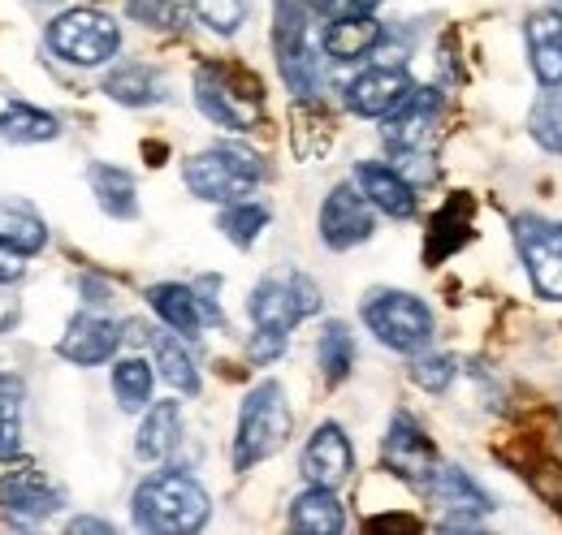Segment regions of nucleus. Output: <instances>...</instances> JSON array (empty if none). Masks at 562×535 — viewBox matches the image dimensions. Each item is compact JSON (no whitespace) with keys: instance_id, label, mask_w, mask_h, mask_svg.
Segmentation results:
<instances>
[{"instance_id":"obj_37","label":"nucleus","mask_w":562,"mask_h":535,"mask_svg":"<svg viewBox=\"0 0 562 535\" xmlns=\"http://www.w3.org/2000/svg\"><path fill=\"white\" fill-rule=\"evenodd\" d=\"M454 376H459V358L454 354H424L412 367V380L420 385L424 394H446Z\"/></svg>"},{"instance_id":"obj_17","label":"nucleus","mask_w":562,"mask_h":535,"mask_svg":"<svg viewBox=\"0 0 562 535\" xmlns=\"http://www.w3.org/2000/svg\"><path fill=\"white\" fill-rule=\"evenodd\" d=\"M61 501H66L61 488L48 483V475H40V470H31V467L9 475V479H0V510H4L13 523H40V519L57 514Z\"/></svg>"},{"instance_id":"obj_27","label":"nucleus","mask_w":562,"mask_h":535,"mask_svg":"<svg viewBox=\"0 0 562 535\" xmlns=\"http://www.w3.org/2000/svg\"><path fill=\"white\" fill-rule=\"evenodd\" d=\"M57 134H61V122L48 109H35L26 100H13L0 109V138L13 147H40V143H53Z\"/></svg>"},{"instance_id":"obj_32","label":"nucleus","mask_w":562,"mask_h":535,"mask_svg":"<svg viewBox=\"0 0 562 535\" xmlns=\"http://www.w3.org/2000/svg\"><path fill=\"white\" fill-rule=\"evenodd\" d=\"M151 363L143 358H117L113 367V394L122 401V410H143L151 401Z\"/></svg>"},{"instance_id":"obj_20","label":"nucleus","mask_w":562,"mask_h":535,"mask_svg":"<svg viewBox=\"0 0 562 535\" xmlns=\"http://www.w3.org/2000/svg\"><path fill=\"white\" fill-rule=\"evenodd\" d=\"M528 39V57H532V73L541 87H562V13L559 9H541L528 18L524 26Z\"/></svg>"},{"instance_id":"obj_5","label":"nucleus","mask_w":562,"mask_h":535,"mask_svg":"<svg viewBox=\"0 0 562 535\" xmlns=\"http://www.w3.org/2000/svg\"><path fill=\"white\" fill-rule=\"evenodd\" d=\"M321 303H325V298H321L316 281H312L307 272L290 268V272H269V276L251 289L247 316H251V325L265 329V333L290 337L294 325H303V320H312V316L321 311Z\"/></svg>"},{"instance_id":"obj_39","label":"nucleus","mask_w":562,"mask_h":535,"mask_svg":"<svg viewBox=\"0 0 562 535\" xmlns=\"http://www.w3.org/2000/svg\"><path fill=\"white\" fill-rule=\"evenodd\" d=\"M22 272H26V255L0 242V285H13V281H22Z\"/></svg>"},{"instance_id":"obj_28","label":"nucleus","mask_w":562,"mask_h":535,"mask_svg":"<svg viewBox=\"0 0 562 535\" xmlns=\"http://www.w3.org/2000/svg\"><path fill=\"white\" fill-rule=\"evenodd\" d=\"M0 242L22 255H40L48 247V225L26 200H0Z\"/></svg>"},{"instance_id":"obj_9","label":"nucleus","mask_w":562,"mask_h":535,"mask_svg":"<svg viewBox=\"0 0 562 535\" xmlns=\"http://www.w3.org/2000/svg\"><path fill=\"white\" fill-rule=\"evenodd\" d=\"M515 247L532 276V289L562 303V225L546 216H515Z\"/></svg>"},{"instance_id":"obj_42","label":"nucleus","mask_w":562,"mask_h":535,"mask_svg":"<svg viewBox=\"0 0 562 535\" xmlns=\"http://www.w3.org/2000/svg\"><path fill=\"white\" fill-rule=\"evenodd\" d=\"M342 4H347L351 13H372V9L381 4V0H342Z\"/></svg>"},{"instance_id":"obj_12","label":"nucleus","mask_w":562,"mask_h":535,"mask_svg":"<svg viewBox=\"0 0 562 535\" xmlns=\"http://www.w3.org/2000/svg\"><path fill=\"white\" fill-rule=\"evenodd\" d=\"M381 463H385L390 475H398V479H407V483H416V488H424V483L432 479V470L441 467L432 441L424 436V428L412 414H403V410L394 414V423H390V432H385Z\"/></svg>"},{"instance_id":"obj_40","label":"nucleus","mask_w":562,"mask_h":535,"mask_svg":"<svg viewBox=\"0 0 562 535\" xmlns=\"http://www.w3.org/2000/svg\"><path fill=\"white\" fill-rule=\"evenodd\" d=\"M70 532H100V535H109L113 532V523H104V519H91V514H78L70 523Z\"/></svg>"},{"instance_id":"obj_41","label":"nucleus","mask_w":562,"mask_h":535,"mask_svg":"<svg viewBox=\"0 0 562 535\" xmlns=\"http://www.w3.org/2000/svg\"><path fill=\"white\" fill-rule=\"evenodd\" d=\"M368 527H407V532H416V519H368Z\"/></svg>"},{"instance_id":"obj_3","label":"nucleus","mask_w":562,"mask_h":535,"mask_svg":"<svg viewBox=\"0 0 562 535\" xmlns=\"http://www.w3.org/2000/svg\"><path fill=\"white\" fill-rule=\"evenodd\" d=\"M294 414L278 380H260L238 410V428H234V470L260 467L265 458H273L281 445L290 441Z\"/></svg>"},{"instance_id":"obj_8","label":"nucleus","mask_w":562,"mask_h":535,"mask_svg":"<svg viewBox=\"0 0 562 535\" xmlns=\"http://www.w3.org/2000/svg\"><path fill=\"white\" fill-rule=\"evenodd\" d=\"M312 9L316 4H307V0H273V53H278L281 82L299 100H312L316 87H321V66L307 48Z\"/></svg>"},{"instance_id":"obj_13","label":"nucleus","mask_w":562,"mask_h":535,"mask_svg":"<svg viewBox=\"0 0 562 535\" xmlns=\"http://www.w3.org/2000/svg\"><path fill=\"white\" fill-rule=\"evenodd\" d=\"M437 117H441V91L437 87H412L407 91V100L390 113V117H381L385 126V147L398 156V151H420L424 143H428V134L437 126Z\"/></svg>"},{"instance_id":"obj_21","label":"nucleus","mask_w":562,"mask_h":535,"mask_svg":"<svg viewBox=\"0 0 562 535\" xmlns=\"http://www.w3.org/2000/svg\"><path fill=\"white\" fill-rule=\"evenodd\" d=\"M381 39H385V31H381V22L372 13H342V18H329V26L321 35V48L334 61H359Z\"/></svg>"},{"instance_id":"obj_19","label":"nucleus","mask_w":562,"mask_h":535,"mask_svg":"<svg viewBox=\"0 0 562 535\" xmlns=\"http://www.w3.org/2000/svg\"><path fill=\"white\" fill-rule=\"evenodd\" d=\"M147 303H151V311L160 316V325H169L173 333L200 337L204 329H212L209 316H204V303H200V294H195V285L160 281V285L147 289Z\"/></svg>"},{"instance_id":"obj_29","label":"nucleus","mask_w":562,"mask_h":535,"mask_svg":"<svg viewBox=\"0 0 562 535\" xmlns=\"http://www.w3.org/2000/svg\"><path fill=\"white\" fill-rule=\"evenodd\" d=\"M316 358H321V372L329 385H342L355 367V337L342 320H329L321 329V341H316Z\"/></svg>"},{"instance_id":"obj_30","label":"nucleus","mask_w":562,"mask_h":535,"mask_svg":"<svg viewBox=\"0 0 562 535\" xmlns=\"http://www.w3.org/2000/svg\"><path fill=\"white\" fill-rule=\"evenodd\" d=\"M216 229H221L238 251H247V247H256V238L269 229V207L251 200L225 203V212L216 216Z\"/></svg>"},{"instance_id":"obj_33","label":"nucleus","mask_w":562,"mask_h":535,"mask_svg":"<svg viewBox=\"0 0 562 535\" xmlns=\"http://www.w3.org/2000/svg\"><path fill=\"white\" fill-rule=\"evenodd\" d=\"M528 130L546 151L562 156V87H546V95L528 113Z\"/></svg>"},{"instance_id":"obj_7","label":"nucleus","mask_w":562,"mask_h":535,"mask_svg":"<svg viewBox=\"0 0 562 535\" xmlns=\"http://www.w3.org/2000/svg\"><path fill=\"white\" fill-rule=\"evenodd\" d=\"M48 48L78 69H95L122 53V26L104 9H66L48 26Z\"/></svg>"},{"instance_id":"obj_18","label":"nucleus","mask_w":562,"mask_h":535,"mask_svg":"<svg viewBox=\"0 0 562 535\" xmlns=\"http://www.w3.org/2000/svg\"><path fill=\"white\" fill-rule=\"evenodd\" d=\"M355 186L363 191V200L372 203L376 212H385L394 220L416 216V186L390 164H372V160L355 164Z\"/></svg>"},{"instance_id":"obj_10","label":"nucleus","mask_w":562,"mask_h":535,"mask_svg":"<svg viewBox=\"0 0 562 535\" xmlns=\"http://www.w3.org/2000/svg\"><path fill=\"white\" fill-rule=\"evenodd\" d=\"M376 207L363 200L355 182H338L321 203V242L329 251H351L376 234Z\"/></svg>"},{"instance_id":"obj_34","label":"nucleus","mask_w":562,"mask_h":535,"mask_svg":"<svg viewBox=\"0 0 562 535\" xmlns=\"http://www.w3.org/2000/svg\"><path fill=\"white\" fill-rule=\"evenodd\" d=\"M22 445V385L0 372V458H13Z\"/></svg>"},{"instance_id":"obj_15","label":"nucleus","mask_w":562,"mask_h":535,"mask_svg":"<svg viewBox=\"0 0 562 535\" xmlns=\"http://www.w3.org/2000/svg\"><path fill=\"white\" fill-rule=\"evenodd\" d=\"M117 345H122V329L109 316L82 311L66 325V333L57 341V354L74 367H100V363H109L117 354Z\"/></svg>"},{"instance_id":"obj_23","label":"nucleus","mask_w":562,"mask_h":535,"mask_svg":"<svg viewBox=\"0 0 562 535\" xmlns=\"http://www.w3.org/2000/svg\"><path fill=\"white\" fill-rule=\"evenodd\" d=\"M468 238H472V200H468V195H450V203H446V207L432 216V225H428L424 260H428V264H441V260H450Z\"/></svg>"},{"instance_id":"obj_25","label":"nucleus","mask_w":562,"mask_h":535,"mask_svg":"<svg viewBox=\"0 0 562 535\" xmlns=\"http://www.w3.org/2000/svg\"><path fill=\"white\" fill-rule=\"evenodd\" d=\"M104 95L113 104H126V109H151L165 100V78L143 61H126V66L104 73Z\"/></svg>"},{"instance_id":"obj_14","label":"nucleus","mask_w":562,"mask_h":535,"mask_svg":"<svg viewBox=\"0 0 562 535\" xmlns=\"http://www.w3.org/2000/svg\"><path fill=\"white\" fill-rule=\"evenodd\" d=\"M412 87L416 82H412L407 66H372L347 87V109L355 117H390L407 100Z\"/></svg>"},{"instance_id":"obj_43","label":"nucleus","mask_w":562,"mask_h":535,"mask_svg":"<svg viewBox=\"0 0 562 535\" xmlns=\"http://www.w3.org/2000/svg\"><path fill=\"white\" fill-rule=\"evenodd\" d=\"M26 4H61V0H26Z\"/></svg>"},{"instance_id":"obj_11","label":"nucleus","mask_w":562,"mask_h":535,"mask_svg":"<svg viewBox=\"0 0 562 535\" xmlns=\"http://www.w3.org/2000/svg\"><path fill=\"white\" fill-rule=\"evenodd\" d=\"M424 488H428L432 505L446 514L441 519V532H472L476 519L493 510V501L476 488V479L459 467H437Z\"/></svg>"},{"instance_id":"obj_2","label":"nucleus","mask_w":562,"mask_h":535,"mask_svg":"<svg viewBox=\"0 0 562 535\" xmlns=\"http://www.w3.org/2000/svg\"><path fill=\"white\" fill-rule=\"evenodd\" d=\"M195 104L212 126L251 134L265 122V82L260 73L234 61H204L195 69Z\"/></svg>"},{"instance_id":"obj_4","label":"nucleus","mask_w":562,"mask_h":535,"mask_svg":"<svg viewBox=\"0 0 562 535\" xmlns=\"http://www.w3.org/2000/svg\"><path fill=\"white\" fill-rule=\"evenodd\" d=\"M265 178V164L251 147H238V143H216L204 147L200 156L187 160L182 169V182L195 200L204 203H238L247 200Z\"/></svg>"},{"instance_id":"obj_24","label":"nucleus","mask_w":562,"mask_h":535,"mask_svg":"<svg viewBox=\"0 0 562 535\" xmlns=\"http://www.w3.org/2000/svg\"><path fill=\"white\" fill-rule=\"evenodd\" d=\"M87 186H91L104 216H113V220H135L139 216V191H135V178L126 169L95 160V164H87Z\"/></svg>"},{"instance_id":"obj_6","label":"nucleus","mask_w":562,"mask_h":535,"mask_svg":"<svg viewBox=\"0 0 562 535\" xmlns=\"http://www.w3.org/2000/svg\"><path fill=\"white\" fill-rule=\"evenodd\" d=\"M359 316L372 329V337L394 354H420L432 341V311L424 307V298L407 289H372Z\"/></svg>"},{"instance_id":"obj_35","label":"nucleus","mask_w":562,"mask_h":535,"mask_svg":"<svg viewBox=\"0 0 562 535\" xmlns=\"http://www.w3.org/2000/svg\"><path fill=\"white\" fill-rule=\"evenodd\" d=\"M191 13L212 35H238L247 22V0H191Z\"/></svg>"},{"instance_id":"obj_16","label":"nucleus","mask_w":562,"mask_h":535,"mask_svg":"<svg viewBox=\"0 0 562 535\" xmlns=\"http://www.w3.org/2000/svg\"><path fill=\"white\" fill-rule=\"evenodd\" d=\"M299 470H303L307 483L338 488L355 470V449H351V441H347V432H342L338 423H321V428L312 432V441L303 445Z\"/></svg>"},{"instance_id":"obj_22","label":"nucleus","mask_w":562,"mask_h":535,"mask_svg":"<svg viewBox=\"0 0 562 535\" xmlns=\"http://www.w3.org/2000/svg\"><path fill=\"white\" fill-rule=\"evenodd\" d=\"M347 527V510L338 501L334 488H321L312 483L307 492H299L290 501V532H307V535H338Z\"/></svg>"},{"instance_id":"obj_1","label":"nucleus","mask_w":562,"mask_h":535,"mask_svg":"<svg viewBox=\"0 0 562 535\" xmlns=\"http://www.w3.org/2000/svg\"><path fill=\"white\" fill-rule=\"evenodd\" d=\"M135 527L156 535H187L209 523L212 501L204 483L187 470H156L135 488Z\"/></svg>"},{"instance_id":"obj_36","label":"nucleus","mask_w":562,"mask_h":535,"mask_svg":"<svg viewBox=\"0 0 562 535\" xmlns=\"http://www.w3.org/2000/svg\"><path fill=\"white\" fill-rule=\"evenodd\" d=\"M126 18L147 31H173L182 26V4L178 0H126Z\"/></svg>"},{"instance_id":"obj_38","label":"nucleus","mask_w":562,"mask_h":535,"mask_svg":"<svg viewBox=\"0 0 562 535\" xmlns=\"http://www.w3.org/2000/svg\"><path fill=\"white\" fill-rule=\"evenodd\" d=\"M285 341H290V337L256 329L251 341H247V354H251V363H260V367H265V363H278L281 354H285Z\"/></svg>"},{"instance_id":"obj_26","label":"nucleus","mask_w":562,"mask_h":535,"mask_svg":"<svg viewBox=\"0 0 562 535\" xmlns=\"http://www.w3.org/2000/svg\"><path fill=\"white\" fill-rule=\"evenodd\" d=\"M182 445V406L178 401H156L139 423V441L135 454L143 463H165L173 449Z\"/></svg>"},{"instance_id":"obj_31","label":"nucleus","mask_w":562,"mask_h":535,"mask_svg":"<svg viewBox=\"0 0 562 535\" xmlns=\"http://www.w3.org/2000/svg\"><path fill=\"white\" fill-rule=\"evenodd\" d=\"M156 367L178 394H187V398L200 394V367H195V358L187 354V345L178 337H156Z\"/></svg>"}]
</instances>
